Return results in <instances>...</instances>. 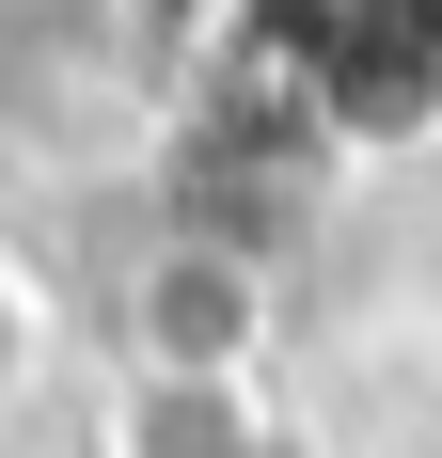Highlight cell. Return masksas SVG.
Masks as SVG:
<instances>
[{
    "mask_svg": "<svg viewBox=\"0 0 442 458\" xmlns=\"http://www.w3.org/2000/svg\"><path fill=\"white\" fill-rule=\"evenodd\" d=\"M127 458H268V411H253V379H142Z\"/></svg>",
    "mask_w": 442,
    "mask_h": 458,
    "instance_id": "cell-2",
    "label": "cell"
},
{
    "mask_svg": "<svg viewBox=\"0 0 442 458\" xmlns=\"http://www.w3.org/2000/svg\"><path fill=\"white\" fill-rule=\"evenodd\" d=\"M127 348H142V379H253V348H268L253 253L237 237H158L127 284Z\"/></svg>",
    "mask_w": 442,
    "mask_h": 458,
    "instance_id": "cell-1",
    "label": "cell"
},
{
    "mask_svg": "<svg viewBox=\"0 0 442 458\" xmlns=\"http://www.w3.org/2000/svg\"><path fill=\"white\" fill-rule=\"evenodd\" d=\"M32 348H47V317H32V269L0 253V411H16V379H32Z\"/></svg>",
    "mask_w": 442,
    "mask_h": 458,
    "instance_id": "cell-3",
    "label": "cell"
}]
</instances>
